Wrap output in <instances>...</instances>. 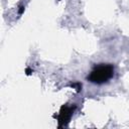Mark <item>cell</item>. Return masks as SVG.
Instances as JSON below:
<instances>
[{"label": "cell", "mask_w": 129, "mask_h": 129, "mask_svg": "<svg viewBox=\"0 0 129 129\" xmlns=\"http://www.w3.org/2000/svg\"><path fill=\"white\" fill-rule=\"evenodd\" d=\"M114 75V68L111 64H100L96 67L90 76L88 77V80L95 84H103L108 82Z\"/></svg>", "instance_id": "cell-1"}, {"label": "cell", "mask_w": 129, "mask_h": 129, "mask_svg": "<svg viewBox=\"0 0 129 129\" xmlns=\"http://www.w3.org/2000/svg\"><path fill=\"white\" fill-rule=\"evenodd\" d=\"M73 114V108L69 106H62L58 115V122L59 125H66L69 120L71 119V116Z\"/></svg>", "instance_id": "cell-2"}]
</instances>
